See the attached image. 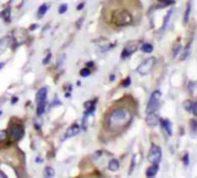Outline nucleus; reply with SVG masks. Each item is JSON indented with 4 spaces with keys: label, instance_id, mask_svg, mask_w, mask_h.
I'll list each match as a JSON object with an SVG mask.
<instances>
[{
    "label": "nucleus",
    "instance_id": "f257e3e1",
    "mask_svg": "<svg viewBox=\"0 0 197 178\" xmlns=\"http://www.w3.org/2000/svg\"><path fill=\"white\" fill-rule=\"evenodd\" d=\"M131 113L127 109H115L108 117V125L112 130H119L130 123Z\"/></svg>",
    "mask_w": 197,
    "mask_h": 178
},
{
    "label": "nucleus",
    "instance_id": "f03ea898",
    "mask_svg": "<svg viewBox=\"0 0 197 178\" xmlns=\"http://www.w3.org/2000/svg\"><path fill=\"white\" fill-rule=\"evenodd\" d=\"M133 21V17L129 12L123 11V9H119L115 11L112 14V22L118 26V27H123V26H128L130 25Z\"/></svg>",
    "mask_w": 197,
    "mask_h": 178
},
{
    "label": "nucleus",
    "instance_id": "7ed1b4c3",
    "mask_svg": "<svg viewBox=\"0 0 197 178\" xmlns=\"http://www.w3.org/2000/svg\"><path fill=\"white\" fill-rule=\"evenodd\" d=\"M160 97H161V93H160L159 90H155V92L152 93V95L150 96L148 107H146V112H148V113H150V112H155V111L159 108V104H160Z\"/></svg>",
    "mask_w": 197,
    "mask_h": 178
},
{
    "label": "nucleus",
    "instance_id": "20e7f679",
    "mask_svg": "<svg viewBox=\"0 0 197 178\" xmlns=\"http://www.w3.org/2000/svg\"><path fill=\"white\" fill-rule=\"evenodd\" d=\"M155 64H156V58H155V57H150V58L145 59L144 61L138 66L137 72H138L140 74H142V75H146V74H149V73L152 71Z\"/></svg>",
    "mask_w": 197,
    "mask_h": 178
},
{
    "label": "nucleus",
    "instance_id": "39448f33",
    "mask_svg": "<svg viewBox=\"0 0 197 178\" xmlns=\"http://www.w3.org/2000/svg\"><path fill=\"white\" fill-rule=\"evenodd\" d=\"M23 134H24V130H23L22 125L14 124V125L11 126V131H9L11 141H19L20 139H22Z\"/></svg>",
    "mask_w": 197,
    "mask_h": 178
},
{
    "label": "nucleus",
    "instance_id": "423d86ee",
    "mask_svg": "<svg viewBox=\"0 0 197 178\" xmlns=\"http://www.w3.org/2000/svg\"><path fill=\"white\" fill-rule=\"evenodd\" d=\"M148 160L152 163V164H158L161 160V149L158 147V146H152L151 149L149 151V155H148Z\"/></svg>",
    "mask_w": 197,
    "mask_h": 178
},
{
    "label": "nucleus",
    "instance_id": "0eeeda50",
    "mask_svg": "<svg viewBox=\"0 0 197 178\" xmlns=\"http://www.w3.org/2000/svg\"><path fill=\"white\" fill-rule=\"evenodd\" d=\"M137 50V43L135 42H130V43H128L126 46H125V49H123V51H122V53H121V58L122 59H126L127 57H129L135 51Z\"/></svg>",
    "mask_w": 197,
    "mask_h": 178
},
{
    "label": "nucleus",
    "instance_id": "6e6552de",
    "mask_svg": "<svg viewBox=\"0 0 197 178\" xmlns=\"http://www.w3.org/2000/svg\"><path fill=\"white\" fill-rule=\"evenodd\" d=\"M159 117H158L157 113H155V112H150V113H148V116H146V119H145V122L146 124L150 126V127H155V126H157L158 123H159Z\"/></svg>",
    "mask_w": 197,
    "mask_h": 178
},
{
    "label": "nucleus",
    "instance_id": "1a4fd4ad",
    "mask_svg": "<svg viewBox=\"0 0 197 178\" xmlns=\"http://www.w3.org/2000/svg\"><path fill=\"white\" fill-rule=\"evenodd\" d=\"M12 41H13V38H11V37H4L0 40V55H2L11 46Z\"/></svg>",
    "mask_w": 197,
    "mask_h": 178
},
{
    "label": "nucleus",
    "instance_id": "9d476101",
    "mask_svg": "<svg viewBox=\"0 0 197 178\" xmlns=\"http://www.w3.org/2000/svg\"><path fill=\"white\" fill-rule=\"evenodd\" d=\"M47 98V88L46 87H43L40 88L39 90L37 92V95H36V102H43V101H46Z\"/></svg>",
    "mask_w": 197,
    "mask_h": 178
},
{
    "label": "nucleus",
    "instance_id": "9b49d317",
    "mask_svg": "<svg viewBox=\"0 0 197 178\" xmlns=\"http://www.w3.org/2000/svg\"><path fill=\"white\" fill-rule=\"evenodd\" d=\"M79 132H80V126L77 125V124H73V125L67 130V132H66V134H65V138L74 137V135H76Z\"/></svg>",
    "mask_w": 197,
    "mask_h": 178
},
{
    "label": "nucleus",
    "instance_id": "f8f14e48",
    "mask_svg": "<svg viewBox=\"0 0 197 178\" xmlns=\"http://www.w3.org/2000/svg\"><path fill=\"white\" fill-rule=\"evenodd\" d=\"M159 123L161 124V126L166 130V132H167V134L168 135H172V133H173V130H172V123L168 120V119H165V120H159Z\"/></svg>",
    "mask_w": 197,
    "mask_h": 178
},
{
    "label": "nucleus",
    "instance_id": "ddd939ff",
    "mask_svg": "<svg viewBox=\"0 0 197 178\" xmlns=\"http://www.w3.org/2000/svg\"><path fill=\"white\" fill-rule=\"evenodd\" d=\"M157 172H158V164H152L150 168H148L146 176L148 177H153V176H156Z\"/></svg>",
    "mask_w": 197,
    "mask_h": 178
},
{
    "label": "nucleus",
    "instance_id": "4468645a",
    "mask_svg": "<svg viewBox=\"0 0 197 178\" xmlns=\"http://www.w3.org/2000/svg\"><path fill=\"white\" fill-rule=\"evenodd\" d=\"M119 166H120V163H119L118 160H115V159H112V160L108 162V169H110L111 171H117L119 169Z\"/></svg>",
    "mask_w": 197,
    "mask_h": 178
},
{
    "label": "nucleus",
    "instance_id": "2eb2a0df",
    "mask_svg": "<svg viewBox=\"0 0 197 178\" xmlns=\"http://www.w3.org/2000/svg\"><path fill=\"white\" fill-rule=\"evenodd\" d=\"M49 5H46V4H43V5H40L39 8H38V11H37V15H38V17H43L46 12L49 11Z\"/></svg>",
    "mask_w": 197,
    "mask_h": 178
},
{
    "label": "nucleus",
    "instance_id": "dca6fc26",
    "mask_svg": "<svg viewBox=\"0 0 197 178\" xmlns=\"http://www.w3.org/2000/svg\"><path fill=\"white\" fill-rule=\"evenodd\" d=\"M174 4V0H158V8H164Z\"/></svg>",
    "mask_w": 197,
    "mask_h": 178
},
{
    "label": "nucleus",
    "instance_id": "f3484780",
    "mask_svg": "<svg viewBox=\"0 0 197 178\" xmlns=\"http://www.w3.org/2000/svg\"><path fill=\"white\" fill-rule=\"evenodd\" d=\"M45 108H46V101H43V102H38L37 103V113H38V116H42L44 113Z\"/></svg>",
    "mask_w": 197,
    "mask_h": 178
},
{
    "label": "nucleus",
    "instance_id": "a211bd4d",
    "mask_svg": "<svg viewBox=\"0 0 197 178\" xmlns=\"http://www.w3.org/2000/svg\"><path fill=\"white\" fill-rule=\"evenodd\" d=\"M0 15H1V17H2L6 22H9V21H11V8H6Z\"/></svg>",
    "mask_w": 197,
    "mask_h": 178
},
{
    "label": "nucleus",
    "instance_id": "6ab92c4d",
    "mask_svg": "<svg viewBox=\"0 0 197 178\" xmlns=\"http://www.w3.org/2000/svg\"><path fill=\"white\" fill-rule=\"evenodd\" d=\"M141 50L145 52V53H150V52H152V50H153V46L151 45V44H149V43H144L142 46H141Z\"/></svg>",
    "mask_w": 197,
    "mask_h": 178
},
{
    "label": "nucleus",
    "instance_id": "aec40b11",
    "mask_svg": "<svg viewBox=\"0 0 197 178\" xmlns=\"http://www.w3.org/2000/svg\"><path fill=\"white\" fill-rule=\"evenodd\" d=\"M44 175H45V177H47V178L53 177V176H54V170H53V168L46 166L45 170H44Z\"/></svg>",
    "mask_w": 197,
    "mask_h": 178
},
{
    "label": "nucleus",
    "instance_id": "412c9836",
    "mask_svg": "<svg viewBox=\"0 0 197 178\" xmlns=\"http://www.w3.org/2000/svg\"><path fill=\"white\" fill-rule=\"evenodd\" d=\"M193 105H194V102H191V101H186L183 103V108L187 110V111H191Z\"/></svg>",
    "mask_w": 197,
    "mask_h": 178
},
{
    "label": "nucleus",
    "instance_id": "4be33fe9",
    "mask_svg": "<svg viewBox=\"0 0 197 178\" xmlns=\"http://www.w3.org/2000/svg\"><path fill=\"white\" fill-rule=\"evenodd\" d=\"M90 69L88 68V67H85V68H82L81 69V72H80V74H81V76H83V78H88L89 75H90Z\"/></svg>",
    "mask_w": 197,
    "mask_h": 178
},
{
    "label": "nucleus",
    "instance_id": "5701e85b",
    "mask_svg": "<svg viewBox=\"0 0 197 178\" xmlns=\"http://www.w3.org/2000/svg\"><path fill=\"white\" fill-rule=\"evenodd\" d=\"M67 9H68V5L67 4H62V5H60V7H59V14H64L67 12Z\"/></svg>",
    "mask_w": 197,
    "mask_h": 178
},
{
    "label": "nucleus",
    "instance_id": "b1692460",
    "mask_svg": "<svg viewBox=\"0 0 197 178\" xmlns=\"http://www.w3.org/2000/svg\"><path fill=\"white\" fill-rule=\"evenodd\" d=\"M6 138H7V132L6 131H0V143L2 142V141H5L6 140Z\"/></svg>",
    "mask_w": 197,
    "mask_h": 178
},
{
    "label": "nucleus",
    "instance_id": "393cba45",
    "mask_svg": "<svg viewBox=\"0 0 197 178\" xmlns=\"http://www.w3.org/2000/svg\"><path fill=\"white\" fill-rule=\"evenodd\" d=\"M190 126L193 132H197V122L196 120H190Z\"/></svg>",
    "mask_w": 197,
    "mask_h": 178
},
{
    "label": "nucleus",
    "instance_id": "a878e982",
    "mask_svg": "<svg viewBox=\"0 0 197 178\" xmlns=\"http://www.w3.org/2000/svg\"><path fill=\"white\" fill-rule=\"evenodd\" d=\"M189 13H190V5L187 6V11H186V15H184V23L188 22V16H189Z\"/></svg>",
    "mask_w": 197,
    "mask_h": 178
},
{
    "label": "nucleus",
    "instance_id": "bb28decb",
    "mask_svg": "<svg viewBox=\"0 0 197 178\" xmlns=\"http://www.w3.org/2000/svg\"><path fill=\"white\" fill-rule=\"evenodd\" d=\"M51 57H52V55H51V53L49 52V53H47V55H46V57H45V58L43 59V64H44V65L49 64V63H50V59H51Z\"/></svg>",
    "mask_w": 197,
    "mask_h": 178
},
{
    "label": "nucleus",
    "instance_id": "cd10ccee",
    "mask_svg": "<svg viewBox=\"0 0 197 178\" xmlns=\"http://www.w3.org/2000/svg\"><path fill=\"white\" fill-rule=\"evenodd\" d=\"M61 104V102L59 101V98H58V96H54V98H53V102H52V105H60Z\"/></svg>",
    "mask_w": 197,
    "mask_h": 178
},
{
    "label": "nucleus",
    "instance_id": "c85d7f7f",
    "mask_svg": "<svg viewBox=\"0 0 197 178\" xmlns=\"http://www.w3.org/2000/svg\"><path fill=\"white\" fill-rule=\"evenodd\" d=\"M181 44H176V46L174 48V55H178V53H179V51L181 50Z\"/></svg>",
    "mask_w": 197,
    "mask_h": 178
},
{
    "label": "nucleus",
    "instance_id": "c756f323",
    "mask_svg": "<svg viewBox=\"0 0 197 178\" xmlns=\"http://www.w3.org/2000/svg\"><path fill=\"white\" fill-rule=\"evenodd\" d=\"M130 84V78H127L125 81H122V86L123 87H128Z\"/></svg>",
    "mask_w": 197,
    "mask_h": 178
},
{
    "label": "nucleus",
    "instance_id": "7c9ffc66",
    "mask_svg": "<svg viewBox=\"0 0 197 178\" xmlns=\"http://www.w3.org/2000/svg\"><path fill=\"white\" fill-rule=\"evenodd\" d=\"M191 112H193V113H194L195 116H197V103H196V102H194V105H193Z\"/></svg>",
    "mask_w": 197,
    "mask_h": 178
},
{
    "label": "nucleus",
    "instance_id": "2f4dec72",
    "mask_svg": "<svg viewBox=\"0 0 197 178\" xmlns=\"http://www.w3.org/2000/svg\"><path fill=\"white\" fill-rule=\"evenodd\" d=\"M17 101H19V97H16V96L12 97V104H15V103H16Z\"/></svg>",
    "mask_w": 197,
    "mask_h": 178
},
{
    "label": "nucleus",
    "instance_id": "473e14b6",
    "mask_svg": "<svg viewBox=\"0 0 197 178\" xmlns=\"http://www.w3.org/2000/svg\"><path fill=\"white\" fill-rule=\"evenodd\" d=\"M183 162H184V164H186V165L188 164V154H186V155H184V157H183Z\"/></svg>",
    "mask_w": 197,
    "mask_h": 178
},
{
    "label": "nucleus",
    "instance_id": "72a5a7b5",
    "mask_svg": "<svg viewBox=\"0 0 197 178\" xmlns=\"http://www.w3.org/2000/svg\"><path fill=\"white\" fill-rule=\"evenodd\" d=\"M36 28H38V25H32V26L30 27V30H34V29H36Z\"/></svg>",
    "mask_w": 197,
    "mask_h": 178
},
{
    "label": "nucleus",
    "instance_id": "f704fd0d",
    "mask_svg": "<svg viewBox=\"0 0 197 178\" xmlns=\"http://www.w3.org/2000/svg\"><path fill=\"white\" fill-rule=\"evenodd\" d=\"M84 7V2H82V4H80L79 6H77V9H81V8H83Z\"/></svg>",
    "mask_w": 197,
    "mask_h": 178
},
{
    "label": "nucleus",
    "instance_id": "c9c22d12",
    "mask_svg": "<svg viewBox=\"0 0 197 178\" xmlns=\"http://www.w3.org/2000/svg\"><path fill=\"white\" fill-rule=\"evenodd\" d=\"M36 162H38V163H43V160H42L40 157H38V159H36Z\"/></svg>",
    "mask_w": 197,
    "mask_h": 178
},
{
    "label": "nucleus",
    "instance_id": "e433bc0d",
    "mask_svg": "<svg viewBox=\"0 0 197 178\" xmlns=\"http://www.w3.org/2000/svg\"><path fill=\"white\" fill-rule=\"evenodd\" d=\"M110 80H111V81H113V80H114V75H111V78H110Z\"/></svg>",
    "mask_w": 197,
    "mask_h": 178
},
{
    "label": "nucleus",
    "instance_id": "4c0bfd02",
    "mask_svg": "<svg viewBox=\"0 0 197 178\" xmlns=\"http://www.w3.org/2000/svg\"><path fill=\"white\" fill-rule=\"evenodd\" d=\"M4 65H5L4 63H0V69H1V68H2V67H4Z\"/></svg>",
    "mask_w": 197,
    "mask_h": 178
},
{
    "label": "nucleus",
    "instance_id": "58836bf2",
    "mask_svg": "<svg viewBox=\"0 0 197 178\" xmlns=\"http://www.w3.org/2000/svg\"><path fill=\"white\" fill-rule=\"evenodd\" d=\"M1 113H2V111H1V110H0V116H1Z\"/></svg>",
    "mask_w": 197,
    "mask_h": 178
}]
</instances>
